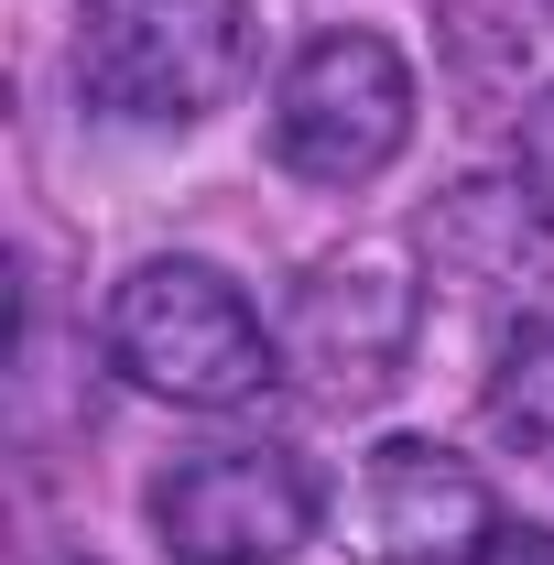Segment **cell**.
Here are the masks:
<instances>
[{
    "label": "cell",
    "instance_id": "obj_3",
    "mask_svg": "<svg viewBox=\"0 0 554 565\" xmlns=\"http://www.w3.org/2000/svg\"><path fill=\"white\" fill-rule=\"evenodd\" d=\"M403 141H414V66H403V44L392 33H316L273 87V152L283 174H305V185H327V196H359V185H381L392 163H403Z\"/></svg>",
    "mask_w": 554,
    "mask_h": 565
},
{
    "label": "cell",
    "instance_id": "obj_9",
    "mask_svg": "<svg viewBox=\"0 0 554 565\" xmlns=\"http://www.w3.org/2000/svg\"><path fill=\"white\" fill-rule=\"evenodd\" d=\"M522 185H533V196L554 207V87L533 98V109H522Z\"/></svg>",
    "mask_w": 554,
    "mask_h": 565
},
{
    "label": "cell",
    "instance_id": "obj_1",
    "mask_svg": "<svg viewBox=\"0 0 554 565\" xmlns=\"http://www.w3.org/2000/svg\"><path fill=\"white\" fill-rule=\"evenodd\" d=\"M109 370L174 414H239L283 381V327L217 262H141L109 294Z\"/></svg>",
    "mask_w": 554,
    "mask_h": 565
},
{
    "label": "cell",
    "instance_id": "obj_4",
    "mask_svg": "<svg viewBox=\"0 0 554 565\" xmlns=\"http://www.w3.org/2000/svg\"><path fill=\"white\" fill-rule=\"evenodd\" d=\"M414 327H424V294L403 282V262L392 250H338L283 305V381H305L316 403L359 414V403H381L403 381Z\"/></svg>",
    "mask_w": 554,
    "mask_h": 565
},
{
    "label": "cell",
    "instance_id": "obj_7",
    "mask_svg": "<svg viewBox=\"0 0 554 565\" xmlns=\"http://www.w3.org/2000/svg\"><path fill=\"white\" fill-rule=\"evenodd\" d=\"M424 250L457 294H511V282L544 273V196L522 174H479V185H446L424 217Z\"/></svg>",
    "mask_w": 554,
    "mask_h": 565
},
{
    "label": "cell",
    "instance_id": "obj_8",
    "mask_svg": "<svg viewBox=\"0 0 554 565\" xmlns=\"http://www.w3.org/2000/svg\"><path fill=\"white\" fill-rule=\"evenodd\" d=\"M489 424H500L533 468H554V316H522V327H511L500 381H489Z\"/></svg>",
    "mask_w": 554,
    "mask_h": 565
},
{
    "label": "cell",
    "instance_id": "obj_2",
    "mask_svg": "<svg viewBox=\"0 0 554 565\" xmlns=\"http://www.w3.org/2000/svg\"><path fill=\"white\" fill-rule=\"evenodd\" d=\"M251 76V0H87L76 11V87L87 109L185 131Z\"/></svg>",
    "mask_w": 554,
    "mask_h": 565
},
{
    "label": "cell",
    "instance_id": "obj_6",
    "mask_svg": "<svg viewBox=\"0 0 554 565\" xmlns=\"http://www.w3.org/2000/svg\"><path fill=\"white\" fill-rule=\"evenodd\" d=\"M359 533H370L381 565H479V544L500 533V511H489V479L457 446L392 435L359 468Z\"/></svg>",
    "mask_w": 554,
    "mask_h": 565
},
{
    "label": "cell",
    "instance_id": "obj_5",
    "mask_svg": "<svg viewBox=\"0 0 554 565\" xmlns=\"http://www.w3.org/2000/svg\"><path fill=\"white\" fill-rule=\"evenodd\" d=\"M152 533L174 544V565H283L316 533V479L294 446H196L163 468Z\"/></svg>",
    "mask_w": 554,
    "mask_h": 565
},
{
    "label": "cell",
    "instance_id": "obj_10",
    "mask_svg": "<svg viewBox=\"0 0 554 565\" xmlns=\"http://www.w3.org/2000/svg\"><path fill=\"white\" fill-rule=\"evenodd\" d=\"M479 565H554V533H533V522H500L479 544Z\"/></svg>",
    "mask_w": 554,
    "mask_h": 565
}]
</instances>
